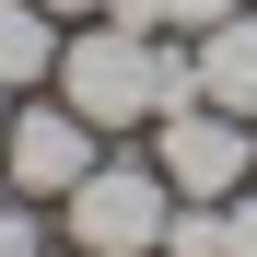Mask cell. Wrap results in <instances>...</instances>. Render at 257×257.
<instances>
[{
  "instance_id": "6da1fadb",
  "label": "cell",
  "mask_w": 257,
  "mask_h": 257,
  "mask_svg": "<svg viewBox=\"0 0 257 257\" xmlns=\"http://www.w3.org/2000/svg\"><path fill=\"white\" fill-rule=\"evenodd\" d=\"M59 94L117 141V128H152V117L199 105V47H187V35H141V24L94 12V24L59 47Z\"/></svg>"
},
{
  "instance_id": "7a4b0ae2",
  "label": "cell",
  "mask_w": 257,
  "mask_h": 257,
  "mask_svg": "<svg viewBox=\"0 0 257 257\" xmlns=\"http://www.w3.org/2000/svg\"><path fill=\"white\" fill-rule=\"evenodd\" d=\"M164 222H176V187H164L152 152H105L94 176L59 199L70 257H164Z\"/></svg>"
},
{
  "instance_id": "3957f363",
  "label": "cell",
  "mask_w": 257,
  "mask_h": 257,
  "mask_svg": "<svg viewBox=\"0 0 257 257\" xmlns=\"http://www.w3.org/2000/svg\"><path fill=\"white\" fill-rule=\"evenodd\" d=\"M94 164H105V128L82 117L70 94L12 105V128H0V187H12V199H70Z\"/></svg>"
},
{
  "instance_id": "277c9868",
  "label": "cell",
  "mask_w": 257,
  "mask_h": 257,
  "mask_svg": "<svg viewBox=\"0 0 257 257\" xmlns=\"http://www.w3.org/2000/svg\"><path fill=\"white\" fill-rule=\"evenodd\" d=\"M152 164L176 199H234V187H257V117L176 105V117H152Z\"/></svg>"
},
{
  "instance_id": "5b68a950",
  "label": "cell",
  "mask_w": 257,
  "mask_h": 257,
  "mask_svg": "<svg viewBox=\"0 0 257 257\" xmlns=\"http://www.w3.org/2000/svg\"><path fill=\"white\" fill-rule=\"evenodd\" d=\"M187 47H199V105L257 117V0H245V12H222L210 35H187Z\"/></svg>"
},
{
  "instance_id": "8992f818",
  "label": "cell",
  "mask_w": 257,
  "mask_h": 257,
  "mask_svg": "<svg viewBox=\"0 0 257 257\" xmlns=\"http://www.w3.org/2000/svg\"><path fill=\"white\" fill-rule=\"evenodd\" d=\"M59 12L47 0H0V94H35V82H59Z\"/></svg>"
},
{
  "instance_id": "52a82bcc",
  "label": "cell",
  "mask_w": 257,
  "mask_h": 257,
  "mask_svg": "<svg viewBox=\"0 0 257 257\" xmlns=\"http://www.w3.org/2000/svg\"><path fill=\"white\" fill-rule=\"evenodd\" d=\"M117 24H141V35H210L222 12H245V0H105Z\"/></svg>"
},
{
  "instance_id": "ba28073f",
  "label": "cell",
  "mask_w": 257,
  "mask_h": 257,
  "mask_svg": "<svg viewBox=\"0 0 257 257\" xmlns=\"http://www.w3.org/2000/svg\"><path fill=\"white\" fill-rule=\"evenodd\" d=\"M164 257H222V199H176V222H164Z\"/></svg>"
},
{
  "instance_id": "9c48e42d",
  "label": "cell",
  "mask_w": 257,
  "mask_h": 257,
  "mask_svg": "<svg viewBox=\"0 0 257 257\" xmlns=\"http://www.w3.org/2000/svg\"><path fill=\"white\" fill-rule=\"evenodd\" d=\"M0 257H47V222H35V199H0Z\"/></svg>"
},
{
  "instance_id": "30bf717a",
  "label": "cell",
  "mask_w": 257,
  "mask_h": 257,
  "mask_svg": "<svg viewBox=\"0 0 257 257\" xmlns=\"http://www.w3.org/2000/svg\"><path fill=\"white\" fill-rule=\"evenodd\" d=\"M222 257H257V187L222 199Z\"/></svg>"
},
{
  "instance_id": "8fae6325",
  "label": "cell",
  "mask_w": 257,
  "mask_h": 257,
  "mask_svg": "<svg viewBox=\"0 0 257 257\" xmlns=\"http://www.w3.org/2000/svg\"><path fill=\"white\" fill-rule=\"evenodd\" d=\"M47 12H59V24H94V12H105V0H47Z\"/></svg>"
},
{
  "instance_id": "7c38bea8",
  "label": "cell",
  "mask_w": 257,
  "mask_h": 257,
  "mask_svg": "<svg viewBox=\"0 0 257 257\" xmlns=\"http://www.w3.org/2000/svg\"><path fill=\"white\" fill-rule=\"evenodd\" d=\"M0 128H12V94H0Z\"/></svg>"
}]
</instances>
